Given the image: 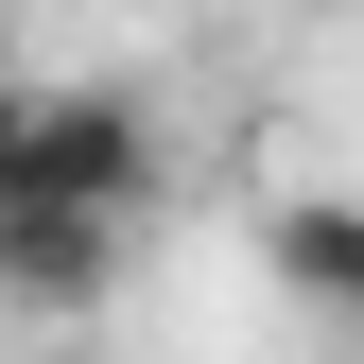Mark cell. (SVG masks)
<instances>
[{
    "instance_id": "1",
    "label": "cell",
    "mask_w": 364,
    "mask_h": 364,
    "mask_svg": "<svg viewBox=\"0 0 364 364\" xmlns=\"http://www.w3.org/2000/svg\"><path fill=\"white\" fill-rule=\"evenodd\" d=\"M156 191V122L122 105V87H35V173H18V208H87V225H122Z\"/></svg>"
},
{
    "instance_id": "2",
    "label": "cell",
    "mask_w": 364,
    "mask_h": 364,
    "mask_svg": "<svg viewBox=\"0 0 364 364\" xmlns=\"http://www.w3.org/2000/svg\"><path fill=\"white\" fill-rule=\"evenodd\" d=\"M122 278V225H87V208H0V295L18 312H87Z\"/></svg>"
},
{
    "instance_id": "3",
    "label": "cell",
    "mask_w": 364,
    "mask_h": 364,
    "mask_svg": "<svg viewBox=\"0 0 364 364\" xmlns=\"http://www.w3.org/2000/svg\"><path fill=\"white\" fill-rule=\"evenodd\" d=\"M260 260H278L312 312H364V191H278L260 208Z\"/></svg>"
},
{
    "instance_id": "4",
    "label": "cell",
    "mask_w": 364,
    "mask_h": 364,
    "mask_svg": "<svg viewBox=\"0 0 364 364\" xmlns=\"http://www.w3.org/2000/svg\"><path fill=\"white\" fill-rule=\"evenodd\" d=\"M18 173H35V70H0V208H18Z\"/></svg>"
},
{
    "instance_id": "5",
    "label": "cell",
    "mask_w": 364,
    "mask_h": 364,
    "mask_svg": "<svg viewBox=\"0 0 364 364\" xmlns=\"http://www.w3.org/2000/svg\"><path fill=\"white\" fill-rule=\"evenodd\" d=\"M347 330H364V312H347Z\"/></svg>"
}]
</instances>
